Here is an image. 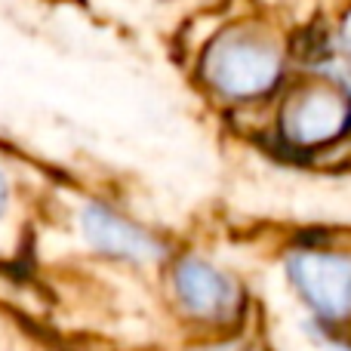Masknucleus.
Wrapping results in <instances>:
<instances>
[{
  "mask_svg": "<svg viewBox=\"0 0 351 351\" xmlns=\"http://www.w3.org/2000/svg\"><path fill=\"white\" fill-rule=\"evenodd\" d=\"M204 74L219 93L231 99H253L274 86L280 56L271 43L250 34H225L206 49Z\"/></svg>",
  "mask_w": 351,
  "mask_h": 351,
  "instance_id": "1",
  "label": "nucleus"
},
{
  "mask_svg": "<svg viewBox=\"0 0 351 351\" xmlns=\"http://www.w3.org/2000/svg\"><path fill=\"white\" fill-rule=\"evenodd\" d=\"M351 123V102L339 90L311 86L287 102L284 108V136L296 145H321L342 133Z\"/></svg>",
  "mask_w": 351,
  "mask_h": 351,
  "instance_id": "2",
  "label": "nucleus"
},
{
  "mask_svg": "<svg viewBox=\"0 0 351 351\" xmlns=\"http://www.w3.org/2000/svg\"><path fill=\"white\" fill-rule=\"evenodd\" d=\"M290 278L296 290L327 317H346L351 311V262L333 253L290 256Z\"/></svg>",
  "mask_w": 351,
  "mask_h": 351,
  "instance_id": "3",
  "label": "nucleus"
},
{
  "mask_svg": "<svg viewBox=\"0 0 351 351\" xmlns=\"http://www.w3.org/2000/svg\"><path fill=\"white\" fill-rule=\"evenodd\" d=\"M176 293L194 317L219 321L228 317L237 305V290L222 271L200 259H185L176 268Z\"/></svg>",
  "mask_w": 351,
  "mask_h": 351,
  "instance_id": "4",
  "label": "nucleus"
},
{
  "mask_svg": "<svg viewBox=\"0 0 351 351\" xmlns=\"http://www.w3.org/2000/svg\"><path fill=\"white\" fill-rule=\"evenodd\" d=\"M80 225H84L86 241L108 256L142 262V259H154V256L160 253V247L145 231L130 225L127 219L114 216V213L105 210V206H86Z\"/></svg>",
  "mask_w": 351,
  "mask_h": 351,
  "instance_id": "5",
  "label": "nucleus"
},
{
  "mask_svg": "<svg viewBox=\"0 0 351 351\" xmlns=\"http://www.w3.org/2000/svg\"><path fill=\"white\" fill-rule=\"evenodd\" d=\"M333 65H336V71H339V77L346 80V86L351 90V37H346V40L336 43V49H333Z\"/></svg>",
  "mask_w": 351,
  "mask_h": 351,
  "instance_id": "6",
  "label": "nucleus"
},
{
  "mask_svg": "<svg viewBox=\"0 0 351 351\" xmlns=\"http://www.w3.org/2000/svg\"><path fill=\"white\" fill-rule=\"evenodd\" d=\"M3 200H6V185H3V173H0V210H3Z\"/></svg>",
  "mask_w": 351,
  "mask_h": 351,
  "instance_id": "7",
  "label": "nucleus"
},
{
  "mask_svg": "<svg viewBox=\"0 0 351 351\" xmlns=\"http://www.w3.org/2000/svg\"><path fill=\"white\" fill-rule=\"evenodd\" d=\"M206 351H241V348H234V346H216V348H206Z\"/></svg>",
  "mask_w": 351,
  "mask_h": 351,
  "instance_id": "8",
  "label": "nucleus"
}]
</instances>
